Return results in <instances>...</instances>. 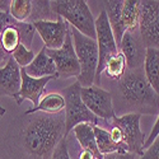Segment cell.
<instances>
[{"label": "cell", "instance_id": "obj_1", "mask_svg": "<svg viewBox=\"0 0 159 159\" xmlns=\"http://www.w3.org/2000/svg\"><path fill=\"white\" fill-rule=\"evenodd\" d=\"M65 138V113L24 112L9 125L4 143L11 159H51Z\"/></svg>", "mask_w": 159, "mask_h": 159}, {"label": "cell", "instance_id": "obj_2", "mask_svg": "<svg viewBox=\"0 0 159 159\" xmlns=\"http://www.w3.org/2000/svg\"><path fill=\"white\" fill-rule=\"evenodd\" d=\"M112 83L110 92L116 116L159 113V94L148 83L143 68L135 70L127 69L120 80Z\"/></svg>", "mask_w": 159, "mask_h": 159}, {"label": "cell", "instance_id": "obj_3", "mask_svg": "<svg viewBox=\"0 0 159 159\" xmlns=\"http://www.w3.org/2000/svg\"><path fill=\"white\" fill-rule=\"evenodd\" d=\"M51 9L82 34L96 39V19L84 0H54Z\"/></svg>", "mask_w": 159, "mask_h": 159}, {"label": "cell", "instance_id": "obj_4", "mask_svg": "<svg viewBox=\"0 0 159 159\" xmlns=\"http://www.w3.org/2000/svg\"><path fill=\"white\" fill-rule=\"evenodd\" d=\"M71 38L76 56L80 64V75L78 76V83L82 88H88L94 85L96 74L99 64V54H98V45L93 38H89L82 34L75 28L70 27Z\"/></svg>", "mask_w": 159, "mask_h": 159}, {"label": "cell", "instance_id": "obj_5", "mask_svg": "<svg viewBox=\"0 0 159 159\" xmlns=\"http://www.w3.org/2000/svg\"><path fill=\"white\" fill-rule=\"evenodd\" d=\"M82 85L76 82L70 84L61 90V94L65 98V135L68 136L73 129L80 124L99 125V118L92 113L84 104L80 96Z\"/></svg>", "mask_w": 159, "mask_h": 159}, {"label": "cell", "instance_id": "obj_6", "mask_svg": "<svg viewBox=\"0 0 159 159\" xmlns=\"http://www.w3.org/2000/svg\"><path fill=\"white\" fill-rule=\"evenodd\" d=\"M96 41L98 45L99 64H98L94 84L97 87H99L102 71H103L106 62L110 60V57H112L113 55H116L117 52L120 51L116 39H115V36H113V32H112V28H111V24H110L106 10H102L96 19Z\"/></svg>", "mask_w": 159, "mask_h": 159}, {"label": "cell", "instance_id": "obj_7", "mask_svg": "<svg viewBox=\"0 0 159 159\" xmlns=\"http://www.w3.org/2000/svg\"><path fill=\"white\" fill-rule=\"evenodd\" d=\"M139 32L147 48L159 50V2L141 0Z\"/></svg>", "mask_w": 159, "mask_h": 159}, {"label": "cell", "instance_id": "obj_8", "mask_svg": "<svg viewBox=\"0 0 159 159\" xmlns=\"http://www.w3.org/2000/svg\"><path fill=\"white\" fill-rule=\"evenodd\" d=\"M46 52L56 65L59 79H68V78L78 79V76L80 75V64H79L76 52L74 48L70 30L68 34H66L62 47H60L59 50H46Z\"/></svg>", "mask_w": 159, "mask_h": 159}, {"label": "cell", "instance_id": "obj_9", "mask_svg": "<svg viewBox=\"0 0 159 159\" xmlns=\"http://www.w3.org/2000/svg\"><path fill=\"white\" fill-rule=\"evenodd\" d=\"M140 113H127L124 116H115L110 121L121 130L127 152L139 155L143 154L145 144V135L140 129Z\"/></svg>", "mask_w": 159, "mask_h": 159}, {"label": "cell", "instance_id": "obj_10", "mask_svg": "<svg viewBox=\"0 0 159 159\" xmlns=\"http://www.w3.org/2000/svg\"><path fill=\"white\" fill-rule=\"evenodd\" d=\"M80 96L88 110L99 120L111 121L116 116L113 99L110 90H106L97 85H92L88 88H82Z\"/></svg>", "mask_w": 159, "mask_h": 159}, {"label": "cell", "instance_id": "obj_11", "mask_svg": "<svg viewBox=\"0 0 159 159\" xmlns=\"http://www.w3.org/2000/svg\"><path fill=\"white\" fill-rule=\"evenodd\" d=\"M33 25L47 50H59L62 47L70 30V24L61 17L56 20H38L34 22Z\"/></svg>", "mask_w": 159, "mask_h": 159}, {"label": "cell", "instance_id": "obj_12", "mask_svg": "<svg viewBox=\"0 0 159 159\" xmlns=\"http://www.w3.org/2000/svg\"><path fill=\"white\" fill-rule=\"evenodd\" d=\"M120 51L122 52L126 59L129 70H135V69L143 68L144 61H145V55H147V46L143 42L139 28L125 32L121 39Z\"/></svg>", "mask_w": 159, "mask_h": 159}, {"label": "cell", "instance_id": "obj_13", "mask_svg": "<svg viewBox=\"0 0 159 159\" xmlns=\"http://www.w3.org/2000/svg\"><path fill=\"white\" fill-rule=\"evenodd\" d=\"M20 74H22V85H20V90H19V94H18L17 104H22L23 101L28 99L36 107L42 98L45 88L47 87V84L51 80H55L56 76H46V78L37 79V78L30 76L27 73H25L24 69L20 70Z\"/></svg>", "mask_w": 159, "mask_h": 159}, {"label": "cell", "instance_id": "obj_14", "mask_svg": "<svg viewBox=\"0 0 159 159\" xmlns=\"http://www.w3.org/2000/svg\"><path fill=\"white\" fill-rule=\"evenodd\" d=\"M22 68L10 57L4 68H0V96H7L18 99L22 85Z\"/></svg>", "mask_w": 159, "mask_h": 159}, {"label": "cell", "instance_id": "obj_15", "mask_svg": "<svg viewBox=\"0 0 159 159\" xmlns=\"http://www.w3.org/2000/svg\"><path fill=\"white\" fill-rule=\"evenodd\" d=\"M46 47L43 46L39 52L36 55L34 60L32 61L31 65H28L27 68H23L30 76L32 78H46V76H56V79H59L57 76V70H56V65L46 52Z\"/></svg>", "mask_w": 159, "mask_h": 159}, {"label": "cell", "instance_id": "obj_16", "mask_svg": "<svg viewBox=\"0 0 159 159\" xmlns=\"http://www.w3.org/2000/svg\"><path fill=\"white\" fill-rule=\"evenodd\" d=\"M122 4H124V0H110V2H103L104 10L107 13V17H108V20H110L111 28H112V32H113V36H115L118 48H120L121 39L126 32V30L124 27V23H122V18H121Z\"/></svg>", "mask_w": 159, "mask_h": 159}, {"label": "cell", "instance_id": "obj_17", "mask_svg": "<svg viewBox=\"0 0 159 159\" xmlns=\"http://www.w3.org/2000/svg\"><path fill=\"white\" fill-rule=\"evenodd\" d=\"M93 126L94 125L92 124H80L73 129V134L83 150L90 152L97 159H103V155L101 154L97 147V140H96Z\"/></svg>", "mask_w": 159, "mask_h": 159}, {"label": "cell", "instance_id": "obj_18", "mask_svg": "<svg viewBox=\"0 0 159 159\" xmlns=\"http://www.w3.org/2000/svg\"><path fill=\"white\" fill-rule=\"evenodd\" d=\"M65 98L61 94V92H51V93H47L41 98L36 107L27 110L25 113L43 112L47 115H59L65 112Z\"/></svg>", "mask_w": 159, "mask_h": 159}, {"label": "cell", "instance_id": "obj_19", "mask_svg": "<svg viewBox=\"0 0 159 159\" xmlns=\"http://www.w3.org/2000/svg\"><path fill=\"white\" fill-rule=\"evenodd\" d=\"M144 74L150 87L159 94V50L149 47L144 61Z\"/></svg>", "mask_w": 159, "mask_h": 159}, {"label": "cell", "instance_id": "obj_20", "mask_svg": "<svg viewBox=\"0 0 159 159\" xmlns=\"http://www.w3.org/2000/svg\"><path fill=\"white\" fill-rule=\"evenodd\" d=\"M127 70V62L121 51H118L116 55L110 57V60L106 62L102 75H104L111 82H118L125 75Z\"/></svg>", "mask_w": 159, "mask_h": 159}, {"label": "cell", "instance_id": "obj_21", "mask_svg": "<svg viewBox=\"0 0 159 159\" xmlns=\"http://www.w3.org/2000/svg\"><path fill=\"white\" fill-rule=\"evenodd\" d=\"M121 18L126 31H134L139 28V18H140L139 0H124Z\"/></svg>", "mask_w": 159, "mask_h": 159}, {"label": "cell", "instance_id": "obj_22", "mask_svg": "<svg viewBox=\"0 0 159 159\" xmlns=\"http://www.w3.org/2000/svg\"><path fill=\"white\" fill-rule=\"evenodd\" d=\"M94 130V135H96V140H97V147L98 150L101 152V154L104 157L107 154H112V153H117L120 152L118 145L113 141L111 132L108 131V129H104L101 125H94L93 126Z\"/></svg>", "mask_w": 159, "mask_h": 159}, {"label": "cell", "instance_id": "obj_23", "mask_svg": "<svg viewBox=\"0 0 159 159\" xmlns=\"http://www.w3.org/2000/svg\"><path fill=\"white\" fill-rule=\"evenodd\" d=\"M56 16L51 9V2H32V14L28 23H34L38 20H56Z\"/></svg>", "mask_w": 159, "mask_h": 159}, {"label": "cell", "instance_id": "obj_24", "mask_svg": "<svg viewBox=\"0 0 159 159\" xmlns=\"http://www.w3.org/2000/svg\"><path fill=\"white\" fill-rule=\"evenodd\" d=\"M9 13L17 22H30L32 14V2L31 0H11Z\"/></svg>", "mask_w": 159, "mask_h": 159}, {"label": "cell", "instance_id": "obj_25", "mask_svg": "<svg viewBox=\"0 0 159 159\" xmlns=\"http://www.w3.org/2000/svg\"><path fill=\"white\" fill-rule=\"evenodd\" d=\"M19 23L20 22H18L16 25H13V27H8L0 34V37H2V45H3L4 50L10 55L17 50L18 45L20 43V33L18 31Z\"/></svg>", "mask_w": 159, "mask_h": 159}, {"label": "cell", "instance_id": "obj_26", "mask_svg": "<svg viewBox=\"0 0 159 159\" xmlns=\"http://www.w3.org/2000/svg\"><path fill=\"white\" fill-rule=\"evenodd\" d=\"M11 57L16 60V62L20 66V68H27L28 65L32 64V61L34 60L36 57V54L31 50V48H27L23 43H19L17 50L11 54Z\"/></svg>", "mask_w": 159, "mask_h": 159}, {"label": "cell", "instance_id": "obj_27", "mask_svg": "<svg viewBox=\"0 0 159 159\" xmlns=\"http://www.w3.org/2000/svg\"><path fill=\"white\" fill-rule=\"evenodd\" d=\"M51 159H71L70 153H69V147H68V139H62L61 143L57 145L54 154H52Z\"/></svg>", "mask_w": 159, "mask_h": 159}, {"label": "cell", "instance_id": "obj_28", "mask_svg": "<svg viewBox=\"0 0 159 159\" xmlns=\"http://www.w3.org/2000/svg\"><path fill=\"white\" fill-rule=\"evenodd\" d=\"M140 159H159V136L152 143V145L143 152Z\"/></svg>", "mask_w": 159, "mask_h": 159}, {"label": "cell", "instance_id": "obj_29", "mask_svg": "<svg viewBox=\"0 0 159 159\" xmlns=\"http://www.w3.org/2000/svg\"><path fill=\"white\" fill-rule=\"evenodd\" d=\"M158 136H159V113H158V118H157V121H155V124H154V126H153L152 131H150V134H149L148 139L145 140V144H144V150H145V149H148V148L150 147V145H152V143H153Z\"/></svg>", "mask_w": 159, "mask_h": 159}, {"label": "cell", "instance_id": "obj_30", "mask_svg": "<svg viewBox=\"0 0 159 159\" xmlns=\"http://www.w3.org/2000/svg\"><path fill=\"white\" fill-rule=\"evenodd\" d=\"M135 155L134 153H112V154H107L104 155L103 159H135Z\"/></svg>", "mask_w": 159, "mask_h": 159}, {"label": "cell", "instance_id": "obj_31", "mask_svg": "<svg viewBox=\"0 0 159 159\" xmlns=\"http://www.w3.org/2000/svg\"><path fill=\"white\" fill-rule=\"evenodd\" d=\"M10 57H11V55L8 54V52L4 50L3 45H2V37H0V68H4V66L8 64Z\"/></svg>", "mask_w": 159, "mask_h": 159}, {"label": "cell", "instance_id": "obj_32", "mask_svg": "<svg viewBox=\"0 0 159 159\" xmlns=\"http://www.w3.org/2000/svg\"><path fill=\"white\" fill-rule=\"evenodd\" d=\"M10 5H11V0H0V11L9 13Z\"/></svg>", "mask_w": 159, "mask_h": 159}, {"label": "cell", "instance_id": "obj_33", "mask_svg": "<svg viewBox=\"0 0 159 159\" xmlns=\"http://www.w3.org/2000/svg\"><path fill=\"white\" fill-rule=\"evenodd\" d=\"M78 159H97V158L92 154L90 152H87V150L82 149V152L79 153V155H78Z\"/></svg>", "mask_w": 159, "mask_h": 159}, {"label": "cell", "instance_id": "obj_34", "mask_svg": "<svg viewBox=\"0 0 159 159\" xmlns=\"http://www.w3.org/2000/svg\"><path fill=\"white\" fill-rule=\"evenodd\" d=\"M5 112H7V111H5V108L0 106V120H2V118H3V116L5 115Z\"/></svg>", "mask_w": 159, "mask_h": 159}]
</instances>
